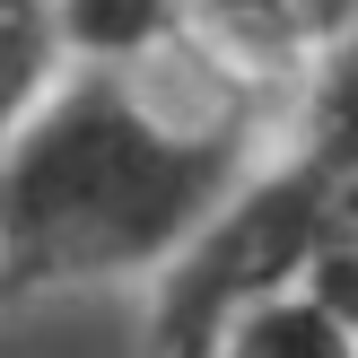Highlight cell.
Returning a JSON list of instances; mask_svg holds the SVG:
<instances>
[{
    "instance_id": "cell-1",
    "label": "cell",
    "mask_w": 358,
    "mask_h": 358,
    "mask_svg": "<svg viewBox=\"0 0 358 358\" xmlns=\"http://www.w3.org/2000/svg\"><path fill=\"white\" fill-rule=\"evenodd\" d=\"M254 157V96L175 114L149 96V70L52 62L0 140V306L157 280Z\"/></svg>"
},
{
    "instance_id": "cell-2",
    "label": "cell",
    "mask_w": 358,
    "mask_h": 358,
    "mask_svg": "<svg viewBox=\"0 0 358 358\" xmlns=\"http://www.w3.org/2000/svg\"><path fill=\"white\" fill-rule=\"evenodd\" d=\"M289 87H297V105H289L280 157L324 192L332 227H358V35L324 44Z\"/></svg>"
},
{
    "instance_id": "cell-3",
    "label": "cell",
    "mask_w": 358,
    "mask_h": 358,
    "mask_svg": "<svg viewBox=\"0 0 358 358\" xmlns=\"http://www.w3.org/2000/svg\"><path fill=\"white\" fill-rule=\"evenodd\" d=\"M201 358H358V332L306 289V280H280V289L245 297L201 341Z\"/></svg>"
},
{
    "instance_id": "cell-4",
    "label": "cell",
    "mask_w": 358,
    "mask_h": 358,
    "mask_svg": "<svg viewBox=\"0 0 358 358\" xmlns=\"http://www.w3.org/2000/svg\"><path fill=\"white\" fill-rule=\"evenodd\" d=\"M52 0H0V140L27 114V96L52 79Z\"/></svg>"
},
{
    "instance_id": "cell-5",
    "label": "cell",
    "mask_w": 358,
    "mask_h": 358,
    "mask_svg": "<svg viewBox=\"0 0 358 358\" xmlns=\"http://www.w3.org/2000/svg\"><path fill=\"white\" fill-rule=\"evenodd\" d=\"M297 280H306V289H315V297H324V306H332V315H341V324L358 332V227L324 236V245L306 254V271H297Z\"/></svg>"
},
{
    "instance_id": "cell-6",
    "label": "cell",
    "mask_w": 358,
    "mask_h": 358,
    "mask_svg": "<svg viewBox=\"0 0 358 358\" xmlns=\"http://www.w3.org/2000/svg\"><path fill=\"white\" fill-rule=\"evenodd\" d=\"M280 9H289V27L306 35V62L324 44H341V35H358V0H280Z\"/></svg>"
}]
</instances>
